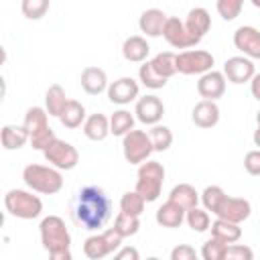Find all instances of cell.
<instances>
[{
  "mask_svg": "<svg viewBox=\"0 0 260 260\" xmlns=\"http://www.w3.org/2000/svg\"><path fill=\"white\" fill-rule=\"evenodd\" d=\"M112 215V201L104 189L95 185H87L77 191L73 201V217L85 230L104 228Z\"/></svg>",
  "mask_w": 260,
  "mask_h": 260,
  "instance_id": "obj_1",
  "label": "cell"
},
{
  "mask_svg": "<svg viewBox=\"0 0 260 260\" xmlns=\"http://www.w3.org/2000/svg\"><path fill=\"white\" fill-rule=\"evenodd\" d=\"M22 181L28 189L43 193V195H55L63 189V175L55 167L45 165H26L22 171Z\"/></svg>",
  "mask_w": 260,
  "mask_h": 260,
  "instance_id": "obj_2",
  "label": "cell"
},
{
  "mask_svg": "<svg viewBox=\"0 0 260 260\" xmlns=\"http://www.w3.org/2000/svg\"><path fill=\"white\" fill-rule=\"evenodd\" d=\"M165 183V167L158 160H146L138 167L136 173V193L146 201L152 203L158 199Z\"/></svg>",
  "mask_w": 260,
  "mask_h": 260,
  "instance_id": "obj_3",
  "label": "cell"
},
{
  "mask_svg": "<svg viewBox=\"0 0 260 260\" xmlns=\"http://www.w3.org/2000/svg\"><path fill=\"white\" fill-rule=\"evenodd\" d=\"M39 234H41V244L49 254L69 250V246H71V234L63 221V217H59V215L43 217V221L39 225Z\"/></svg>",
  "mask_w": 260,
  "mask_h": 260,
  "instance_id": "obj_4",
  "label": "cell"
},
{
  "mask_svg": "<svg viewBox=\"0 0 260 260\" xmlns=\"http://www.w3.org/2000/svg\"><path fill=\"white\" fill-rule=\"evenodd\" d=\"M4 207L12 217L18 219H35L43 211V201L24 189H10L4 195Z\"/></svg>",
  "mask_w": 260,
  "mask_h": 260,
  "instance_id": "obj_5",
  "label": "cell"
},
{
  "mask_svg": "<svg viewBox=\"0 0 260 260\" xmlns=\"http://www.w3.org/2000/svg\"><path fill=\"white\" fill-rule=\"evenodd\" d=\"M122 152L126 162L130 165H142L148 160V156L154 152L148 132L144 130H132L122 138Z\"/></svg>",
  "mask_w": 260,
  "mask_h": 260,
  "instance_id": "obj_6",
  "label": "cell"
},
{
  "mask_svg": "<svg viewBox=\"0 0 260 260\" xmlns=\"http://www.w3.org/2000/svg\"><path fill=\"white\" fill-rule=\"evenodd\" d=\"M213 55L203 49H189L177 53V73L183 75H203L213 69Z\"/></svg>",
  "mask_w": 260,
  "mask_h": 260,
  "instance_id": "obj_7",
  "label": "cell"
},
{
  "mask_svg": "<svg viewBox=\"0 0 260 260\" xmlns=\"http://www.w3.org/2000/svg\"><path fill=\"white\" fill-rule=\"evenodd\" d=\"M122 236L110 228L102 234H95V236H89L85 242H83V254L89 258V260H102L106 258L108 254L120 250V244H122Z\"/></svg>",
  "mask_w": 260,
  "mask_h": 260,
  "instance_id": "obj_8",
  "label": "cell"
},
{
  "mask_svg": "<svg viewBox=\"0 0 260 260\" xmlns=\"http://www.w3.org/2000/svg\"><path fill=\"white\" fill-rule=\"evenodd\" d=\"M43 156H45V160H47L51 167H55V169H59V171H71V169H75L77 162H79V152H77V148H75L71 142H65V140H61V138H57V140L43 152Z\"/></svg>",
  "mask_w": 260,
  "mask_h": 260,
  "instance_id": "obj_9",
  "label": "cell"
},
{
  "mask_svg": "<svg viewBox=\"0 0 260 260\" xmlns=\"http://www.w3.org/2000/svg\"><path fill=\"white\" fill-rule=\"evenodd\" d=\"M252 213V205L248 199L244 197H232V195H225L215 211L217 219H225V221H232V223H242L250 217Z\"/></svg>",
  "mask_w": 260,
  "mask_h": 260,
  "instance_id": "obj_10",
  "label": "cell"
},
{
  "mask_svg": "<svg viewBox=\"0 0 260 260\" xmlns=\"http://www.w3.org/2000/svg\"><path fill=\"white\" fill-rule=\"evenodd\" d=\"M162 37H165V41L171 45V47H175V49H191V47H195L199 41L187 30V26H185V20H181V18H177V16H169V20H167V24H165V30H162Z\"/></svg>",
  "mask_w": 260,
  "mask_h": 260,
  "instance_id": "obj_11",
  "label": "cell"
},
{
  "mask_svg": "<svg viewBox=\"0 0 260 260\" xmlns=\"http://www.w3.org/2000/svg\"><path fill=\"white\" fill-rule=\"evenodd\" d=\"M223 75H225L228 81L240 85V83L252 81V77L256 75V67H254L252 59H248L244 55H236V57L225 59V63H223Z\"/></svg>",
  "mask_w": 260,
  "mask_h": 260,
  "instance_id": "obj_12",
  "label": "cell"
},
{
  "mask_svg": "<svg viewBox=\"0 0 260 260\" xmlns=\"http://www.w3.org/2000/svg\"><path fill=\"white\" fill-rule=\"evenodd\" d=\"M134 114L136 118L142 122V124H148V126H156L160 122V118L165 116V104L160 102L158 95H142L136 100V106H134Z\"/></svg>",
  "mask_w": 260,
  "mask_h": 260,
  "instance_id": "obj_13",
  "label": "cell"
},
{
  "mask_svg": "<svg viewBox=\"0 0 260 260\" xmlns=\"http://www.w3.org/2000/svg\"><path fill=\"white\" fill-rule=\"evenodd\" d=\"M234 45L248 59H260V30L256 26L244 24L234 32Z\"/></svg>",
  "mask_w": 260,
  "mask_h": 260,
  "instance_id": "obj_14",
  "label": "cell"
},
{
  "mask_svg": "<svg viewBox=\"0 0 260 260\" xmlns=\"http://www.w3.org/2000/svg\"><path fill=\"white\" fill-rule=\"evenodd\" d=\"M197 93L203 98V100H209V102H215L217 98H221L225 93V75L223 71H207L199 77L197 81Z\"/></svg>",
  "mask_w": 260,
  "mask_h": 260,
  "instance_id": "obj_15",
  "label": "cell"
},
{
  "mask_svg": "<svg viewBox=\"0 0 260 260\" xmlns=\"http://www.w3.org/2000/svg\"><path fill=\"white\" fill-rule=\"evenodd\" d=\"M138 81H134L132 77H120L116 81L110 83L108 87V100L112 104H118V106H126L134 100H138Z\"/></svg>",
  "mask_w": 260,
  "mask_h": 260,
  "instance_id": "obj_16",
  "label": "cell"
},
{
  "mask_svg": "<svg viewBox=\"0 0 260 260\" xmlns=\"http://www.w3.org/2000/svg\"><path fill=\"white\" fill-rule=\"evenodd\" d=\"M185 26H187V30H189L197 41H201V39L209 32V28H211V16H209L207 8H203V6L191 8V10L187 12V16H185Z\"/></svg>",
  "mask_w": 260,
  "mask_h": 260,
  "instance_id": "obj_17",
  "label": "cell"
},
{
  "mask_svg": "<svg viewBox=\"0 0 260 260\" xmlns=\"http://www.w3.org/2000/svg\"><path fill=\"white\" fill-rule=\"evenodd\" d=\"M167 20L169 16L160 8H146L138 18V26L146 37H160Z\"/></svg>",
  "mask_w": 260,
  "mask_h": 260,
  "instance_id": "obj_18",
  "label": "cell"
},
{
  "mask_svg": "<svg viewBox=\"0 0 260 260\" xmlns=\"http://www.w3.org/2000/svg\"><path fill=\"white\" fill-rule=\"evenodd\" d=\"M81 87L85 93L89 95H98L102 91H106L110 85H108V75L102 67H95V65H89L81 71Z\"/></svg>",
  "mask_w": 260,
  "mask_h": 260,
  "instance_id": "obj_19",
  "label": "cell"
},
{
  "mask_svg": "<svg viewBox=\"0 0 260 260\" xmlns=\"http://www.w3.org/2000/svg\"><path fill=\"white\" fill-rule=\"evenodd\" d=\"M191 120L199 128H213L219 122V108H217V104L209 102V100L197 102L193 112H191Z\"/></svg>",
  "mask_w": 260,
  "mask_h": 260,
  "instance_id": "obj_20",
  "label": "cell"
},
{
  "mask_svg": "<svg viewBox=\"0 0 260 260\" xmlns=\"http://www.w3.org/2000/svg\"><path fill=\"white\" fill-rule=\"evenodd\" d=\"M199 199H201V195L195 191V187H193V185H189V183H179V185H175V187L171 189V193H169V199H167V201H171V203L179 205V207L187 213V211H191V209H195V207H197Z\"/></svg>",
  "mask_w": 260,
  "mask_h": 260,
  "instance_id": "obj_21",
  "label": "cell"
},
{
  "mask_svg": "<svg viewBox=\"0 0 260 260\" xmlns=\"http://www.w3.org/2000/svg\"><path fill=\"white\" fill-rule=\"evenodd\" d=\"M148 53H150V45H148V41H146L144 37H140V35L128 37V39L124 41V45H122V55H124V59L130 61V63H144L146 57H148Z\"/></svg>",
  "mask_w": 260,
  "mask_h": 260,
  "instance_id": "obj_22",
  "label": "cell"
},
{
  "mask_svg": "<svg viewBox=\"0 0 260 260\" xmlns=\"http://www.w3.org/2000/svg\"><path fill=\"white\" fill-rule=\"evenodd\" d=\"M0 140L4 150H18L22 148L26 142H30L28 132L24 130V126H14V124H6L0 130Z\"/></svg>",
  "mask_w": 260,
  "mask_h": 260,
  "instance_id": "obj_23",
  "label": "cell"
},
{
  "mask_svg": "<svg viewBox=\"0 0 260 260\" xmlns=\"http://www.w3.org/2000/svg\"><path fill=\"white\" fill-rule=\"evenodd\" d=\"M83 134L93 142H102L110 134V118L100 112L87 116V120L83 124Z\"/></svg>",
  "mask_w": 260,
  "mask_h": 260,
  "instance_id": "obj_24",
  "label": "cell"
},
{
  "mask_svg": "<svg viewBox=\"0 0 260 260\" xmlns=\"http://www.w3.org/2000/svg\"><path fill=\"white\" fill-rule=\"evenodd\" d=\"M67 104H69V98L65 95V89L59 83L49 85V89L45 93V110H47V114L59 118L63 114V110L67 108Z\"/></svg>",
  "mask_w": 260,
  "mask_h": 260,
  "instance_id": "obj_25",
  "label": "cell"
},
{
  "mask_svg": "<svg viewBox=\"0 0 260 260\" xmlns=\"http://www.w3.org/2000/svg\"><path fill=\"white\" fill-rule=\"evenodd\" d=\"M183 221H185V211L171 201L162 203L156 209V223L162 228H179Z\"/></svg>",
  "mask_w": 260,
  "mask_h": 260,
  "instance_id": "obj_26",
  "label": "cell"
},
{
  "mask_svg": "<svg viewBox=\"0 0 260 260\" xmlns=\"http://www.w3.org/2000/svg\"><path fill=\"white\" fill-rule=\"evenodd\" d=\"M209 230H211V238H217L225 244H236L242 238L240 223H232V221H225V219H215Z\"/></svg>",
  "mask_w": 260,
  "mask_h": 260,
  "instance_id": "obj_27",
  "label": "cell"
},
{
  "mask_svg": "<svg viewBox=\"0 0 260 260\" xmlns=\"http://www.w3.org/2000/svg\"><path fill=\"white\" fill-rule=\"evenodd\" d=\"M59 120H61V124H63L65 128H69V130L79 128V126H81V124H85V120H87L83 104H81V102H77V100H69L67 108H65V110H63V114L59 116Z\"/></svg>",
  "mask_w": 260,
  "mask_h": 260,
  "instance_id": "obj_28",
  "label": "cell"
},
{
  "mask_svg": "<svg viewBox=\"0 0 260 260\" xmlns=\"http://www.w3.org/2000/svg\"><path fill=\"white\" fill-rule=\"evenodd\" d=\"M150 65L160 77L169 79L177 73V55L171 51H160L150 59Z\"/></svg>",
  "mask_w": 260,
  "mask_h": 260,
  "instance_id": "obj_29",
  "label": "cell"
},
{
  "mask_svg": "<svg viewBox=\"0 0 260 260\" xmlns=\"http://www.w3.org/2000/svg\"><path fill=\"white\" fill-rule=\"evenodd\" d=\"M22 126H24V130L28 132V136L35 134V132H39V130H43V128H47V126H49V114H47V110L41 108V106L28 108L26 114H24Z\"/></svg>",
  "mask_w": 260,
  "mask_h": 260,
  "instance_id": "obj_30",
  "label": "cell"
},
{
  "mask_svg": "<svg viewBox=\"0 0 260 260\" xmlns=\"http://www.w3.org/2000/svg\"><path fill=\"white\" fill-rule=\"evenodd\" d=\"M134 130V116L128 112V110H116L112 116H110V134L114 136H126L128 132Z\"/></svg>",
  "mask_w": 260,
  "mask_h": 260,
  "instance_id": "obj_31",
  "label": "cell"
},
{
  "mask_svg": "<svg viewBox=\"0 0 260 260\" xmlns=\"http://www.w3.org/2000/svg\"><path fill=\"white\" fill-rule=\"evenodd\" d=\"M148 136H150L152 148H154L156 152H165V150H169L171 144H173V132H171L169 126L156 124V126H152V128L148 130Z\"/></svg>",
  "mask_w": 260,
  "mask_h": 260,
  "instance_id": "obj_32",
  "label": "cell"
},
{
  "mask_svg": "<svg viewBox=\"0 0 260 260\" xmlns=\"http://www.w3.org/2000/svg\"><path fill=\"white\" fill-rule=\"evenodd\" d=\"M144 205H146V201L136 191H126L120 199V211L126 215H132V217H140L144 211Z\"/></svg>",
  "mask_w": 260,
  "mask_h": 260,
  "instance_id": "obj_33",
  "label": "cell"
},
{
  "mask_svg": "<svg viewBox=\"0 0 260 260\" xmlns=\"http://www.w3.org/2000/svg\"><path fill=\"white\" fill-rule=\"evenodd\" d=\"M138 77H140L142 85H144V87H148V89H160V87H165V85H167V81H169V79L160 77V75L152 69L150 61H144V63L140 65V69H138Z\"/></svg>",
  "mask_w": 260,
  "mask_h": 260,
  "instance_id": "obj_34",
  "label": "cell"
},
{
  "mask_svg": "<svg viewBox=\"0 0 260 260\" xmlns=\"http://www.w3.org/2000/svg\"><path fill=\"white\" fill-rule=\"evenodd\" d=\"M185 221H187V225H189L193 232H199V234L211 228V217H209V213H207L205 209H201V207H195V209L187 211V213H185Z\"/></svg>",
  "mask_w": 260,
  "mask_h": 260,
  "instance_id": "obj_35",
  "label": "cell"
},
{
  "mask_svg": "<svg viewBox=\"0 0 260 260\" xmlns=\"http://www.w3.org/2000/svg\"><path fill=\"white\" fill-rule=\"evenodd\" d=\"M223 197H225V191H223L219 185H209V187H205V189H203V193H201L203 209H205V211L215 213Z\"/></svg>",
  "mask_w": 260,
  "mask_h": 260,
  "instance_id": "obj_36",
  "label": "cell"
},
{
  "mask_svg": "<svg viewBox=\"0 0 260 260\" xmlns=\"http://www.w3.org/2000/svg\"><path fill=\"white\" fill-rule=\"evenodd\" d=\"M114 230L122 238H130V236H134L140 230V219L138 217H132V215H126V213L120 211L116 215V219H114Z\"/></svg>",
  "mask_w": 260,
  "mask_h": 260,
  "instance_id": "obj_37",
  "label": "cell"
},
{
  "mask_svg": "<svg viewBox=\"0 0 260 260\" xmlns=\"http://www.w3.org/2000/svg\"><path fill=\"white\" fill-rule=\"evenodd\" d=\"M230 244L217 240V238H209L203 246H201V258L203 260H223L225 250Z\"/></svg>",
  "mask_w": 260,
  "mask_h": 260,
  "instance_id": "obj_38",
  "label": "cell"
},
{
  "mask_svg": "<svg viewBox=\"0 0 260 260\" xmlns=\"http://www.w3.org/2000/svg\"><path fill=\"white\" fill-rule=\"evenodd\" d=\"M20 10L26 18L30 20H39L41 16H45V12L49 10V0H22Z\"/></svg>",
  "mask_w": 260,
  "mask_h": 260,
  "instance_id": "obj_39",
  "label": "cell"
},
{
  "mask_svg": "<svg viewBox=\"0 0 260 260\" xmlns=\"http://www.w3.org/2000/svg\"><path fill=\"white\" fill-rule=\"evenodd\" d=\"M215 8H217V12L223 20H234V18L240 16V12L244 8V2L242 0H217Z\"/></svg>",
  "mask_w": 260,
  "mask_h": 260,
  "instance_id": "obj_40",
  "label": "cell"
},
{
  "mask_svg": "<svg viewBox=\"0 0 260 260\" xmlns=\"http://www.w3.org/2000/svg\"><path fill=\"white\" fill-rule=\"evenodd\" d=\"M55 140H57V136H55V132H53L51 126H47V128H43V130L30 134V146H32L35 150H41V152H45Z\"/></svg>",
  "mask_w": 260,
  "mask_h": 260,
  "instance_id": "obj_41",
  "label": "cell"
},
{
  "mask_svg": "<svg viewBox=\"0 0 260 260\" xmlns=\"http://www.w3.org/2000/svg\"><path fill=\"white\" fill-rule=\"evenodd\" d=\"M223 260H254V252L246 244H230Z\"/></svg>",
  "mask_w": 260,
  "mask_h": 260,
  "instance_id": "obj_42",
  "label": "cell"
},
{
  "mask_svg": "<svg viewBox=\"0 0 260 260\" xmlns=\"http://www.w3.org/2000/svg\"><path fill=\"white\" fill-rule=\"evenodd\" d=\"M244 169H246L248 175L260 177V150L258 148L246 152V156H244Z\"/></svg>",
  "mask_w": 260,
  "mask_h": 260,
  "instance_id": "obj_43",
  "label": "cell"
},
{
  "mask_svg": "<svg viewBox=\"0 0 260 260\" xmlns=\"http://www.w3.org/2000/svg\"><path fill=\"white\" fill-rule=\"evenodd\" d=\"M171 260H199V254L189 244H177L171 250Z\"/></svg>",
  "mask_w": 260,
  "mask_h": 260,
  "instance_id": "obj_44",
  "label": "cell"
},
{
  "mask_svg": "<svg viewBox=\"0 0 260 260\" xmlns=\"http://www.w3.org/2000/svg\"><path fill=\"white\" fill-rule=\"evenodd\" d=\"M114 260H140L138 248H134V246H124V248H120V250L114 254Z\"/></svg>",
  "mask_w": 260,
  "mask_h": 260,
  "instance_id": "obj_45",
  "label": "cell"
},
{
  "mask_svg": "<svg viewBox=\"0 0 260 260\" xmlns=\"http://www.w3.org/2000/svg\"><path fill=\"white\" fill-rule=\"evenodd\" d=\"M250 91H252V95L260 102V73H256V75L252 77V81H250Z\"/></svg>",
  "mask_w": 260,
  "mask_h": 260,
  "instance_id": "obj_46",
  "label": "cell"
},
{
  "mask_svg": "<svg viewBox=\"0 0 260 260\" xmlns=\"http://www.w3.org/2000/svg\"><path fill=\"white\" fill-rule=\"evenodd\" d=\"M49 260H73V256L69 250H63V252H51Z\"/></svg>",
  "mask_w": 260,
  "mask_h": 260,
  "instance_id": "obj_47",
  "label": "cell"
},
{
  "mask_svg": "<svg viewBox=\"0 0 260 260\" xmlns=\"http://www.w3.org/2000/svg\"><path fill=\"white\" fill-rule=\"evenodd\" d=\"M252 140H254V144H256V146H258V150H260V128H256V130H254Z\"/></svg>",
  "mask_w": 260,
  "mask_h": 260,
  "instance_id": "obj_48",
  "label": "cell"
},
{
  "mask_svg": "<svg viewBox=\"0 0 260 260\" xmlns=\"http://www.w3.org/2000/svg\"><path fill=\"white\" fill-rule=\"evenodd\" d=\"M256 122H258V128H260V110H258V114H256Z\"/></svg>",
  "mask_w": 260,
  "mask_h": 260,
  "instance_id": "obj_49",
  "label": "cell"
},
{
  "mask_svg": "<svg viewBox=\"0 0 260 260\" xmlns=\"http://www.w3.org/2000/svg\"><path fill=\"white\" fill-rule=\"evenodd\" d=\"M146 260H160V258H156V256H150V258H146Z\"/></svg>",
  "mask_w": 260,
  "mask_h": 260,
  "instance_id": "obj_50",
  "label": "cell"
}]
</instances>
